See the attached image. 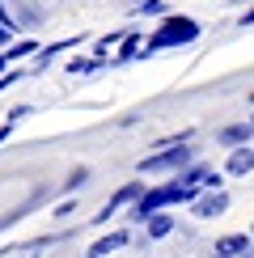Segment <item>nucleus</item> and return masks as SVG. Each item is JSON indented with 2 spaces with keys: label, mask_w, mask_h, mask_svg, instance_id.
I'll return each instance as SVG.
<instances>
[{
  "label": "nucleus",
  "mask_w": 254,
  "mask_h": 258,
  "mask_svg": "<svg viewBox=\"0 0 254 258\" xmlns=\"http://www.w3.org/2000/svg\"><path fill=\"white\" fill-rule=\"evenodd\" d=\"M199 21L195 17H186V13H165L161 17V26L148 34V51H174V47H190V42H199Z\"/></svg>",
  "instance_id": "1"
},
{
  "label": "nucleus",
  "mask_w": 254,
  "mask_h": 258,
  "mask_svg": "<svg viewBox=\"0 0 254 258\" xmlns=\"http://www.w3.org/2000/svg\"><path fill=\"white\" fill-rule=\"evenodd\" d=\"M190 161H195V153H190V140H186V144H169V148L148 153L140 161V174H182Z\"/></svg>",
  "instance_id": "2"
},
{
  "label": "nucleus",
  "mask_w": 254,
  "mask_h": 258,
  "mask_svg": "<svg viewBox=\"0 0 254 258\" xmlns=\"http://www.w3.org/2000/svg\"><path fill=\"white\" fill-rule=\"evenodd\" d=\"M140 195H144V186H140V182H127V186H119V190H114V195L98 208V216H93V220H98V224H106L110 216H119L123 208H132V203L140 199Z\"/></svg>",
  "instance_id": "3"
},
{
  "label": "nucleus",
  "mask_w": 254,
  "mask_h": 258,
  "mask_svg": "<svg viewBox=\"0 0 254 258\" xmlns=\"http://www.w3.org/2000/svg\"><path fill=\"white\" fill-rule=\"evenodd\" d=\"M190 212H195V220H216L229 212V195L225 190H199V199L190 203Z\"/></svg>",
  "instance_id": "4"
},
{
  "label": "nucleus",
  "mask_w": 254,
  "mask_h": 258,
  "mask_svg": "<svg viewBox=\"0 0 254 258\" xmlns=\"http://www.w3.org/2000/svg\"><path fill=\"white\" fill-rule=\"evenodd\" d=\"M132 245V229H110V233H102L98 241L89 245V258H106V254H119Z\"/></svg>",
  "instance_id": "5"
},
{
  "label": "nucleus",
  "mask_w": 254,
  "mask_h": 258,
  "mask_svg": "<svg viewBox=\"0 0 254 258\" xmlns=\"http://www.w3.org/2000/svg\"><path fill=\"white\" fill-rule=\"evenodd\" d=\"M153 51H148V42H144V34L140 30H127L123 34V42H119V51H114V59L119 63H132V59H148Z\"/></svg>",
  "instance_id": "6"
},
{
  "label": "nucleus",
  "mask_w": 254,
  "mask_h": 258,
  "mask_svg": "<svg viewBox=\"0 0 254 258\" xmlns=\"http://www.w3.org/2000/svg\"><path fill=\"white\" fill-rule=\"evenodd\" d=\"M225 174H233V178H246V174H254V148L250 144H237L229 153V161H225Z\"/></svg>",
  "instance_id": "7"
},
{
  "label": "nucleus",
  "mask_w": 254,
  "mask_h": 258,
  "mask_svg": "<svg viewBox=\"0 0 254 258\" xmlns=\"http://www.w3.org/2000/svg\"><path fill=\"white\" fill-rule=\"evenodd\" d=\"M246 250H250V233H229L212 245V258H241Z\"/></svg>",
  "instance_id": "8"
},
{
  "label": "nucleus",
  "mask_w": 254,
  "mask_h": 258,
  "mask_svg": "<svg viewBox=\"0 0 254 258\" xmlns=\"http://www.w3.org/2000/svg\"><path fill=\"white\" fill-rule=\"evenodd\" d=\"M216 140H220V144H225V148L250 144V140H254V123H229V127H225V132H220Z\"/></svg>",
  "instance_id": "9"
},
{
  "label": "nucleus",
  "mask_w": 254,
  "mask_h": 258,
  "mask_svg": "<svg viewBox=\"0 0 254 258\" xmlns=\"http://www.w3.org/2000/svg\"><path fill=\"white\" fill-rule=\"evenodd\" d=\"M144 233H148V241H165L169 233H174V216H169V212L148 216V220H144Z\"/></svg>",
  "instance_id": "10"
},
{
  "label": "nucleus",
  "mask_w": 254,
  "mask_h": 258,
  "mask_svg": "<svg viewBox=\"0 0 254 258\" xmlns=\"http://www.w3.org/2000/svg\"><path fill=\"white\" fill-rule=\"evenodd\" d=\"M102 63L106 59H98V55H72L68 63H64V72H72V77H93Z\"/></svg>",
  "instance_id": "11"
},
{
  "label": "nucleus",
  "mask_w": 254,
  "mask_h": 258,
  "mask_svg": "<svg viewBox=\"0 0 254 258\" xmlns=\"http://www.w3.org/2000/svg\"><path fill=\"white\" fill-rule=\"evenodd\" d=\"M9 55V63H17V59H30V55H38V38H17L13 47L5 51Z\"/></svg>",
  "instance_id": "12"
},
{
  "label": "nucleus",
  "mask_w": 254,
  "mask_h": 258,
  "mask_svg": "<svg viewBox=\"0 0 254 258\" xmlns=\"http://www.w3.org/2000/svg\"><path fill=\"white\" fill-rule=\"evenodd\" d=\"M178 178H182V182H190V186H208L212 169H208V165H195V161H190V165H186V169H182Z\"/></svg>",
  "instance_id": "13"
},
{
  "label": "nucleus",
  "mask_w": 254,
  "mask_h": 258,
  "mask_svg": "<svg viewBox=\"0 0 254 258\" xmlns=\"http://www.w3.org/2000/svg\"><path fill=\"white\" fill-rule=\"evenodd\" d=\"M136 13H140V17H165V0H140Z\"/></svg>",
  "instance_id": "14"
},
{
  "label": "nucleus",
  "mask_w": 254,
  "mask_h": 258,
  "mask_svg": "<svg viewBox=\"0 0 254 258\" xmlns=\"http://www.w3.org/2000/svg\"><path fill=\"white\" fill-rule=\"evenodd\" d=\"M13 34H17V26L0 21V51H9V47H13Z\"/></svg>",
  "instance_id": "15"
},
{
  "label": "nucleus",
  "mask_w": 254,
  "mask_h": 258,
  "mask_svg": "<svg viewBox=\"0 0 254 258\" xmlns=\"http://www.w3.org/2000/svg\"><path fill=\"white\" fill-rule=\"evenodd\" d=\"M77 208H81V199H64L59 208H55V220H68V216H72Z\"/></svg>",
  "instance_id": "16"
},
{
  "label": "nucleus",
  "mask_w": 254,
  "mask_h": 258,
  "mask_svg": "<svg viewBox=\"0 0 254 258\" xmlns=\"http://www.w3.org/2000/svg\"><path fill=\"white\" fill-rule=\"evenodd\" d=\"M85 182H89V169H72V174H68V190L85 186Z\"/></svg>",
  "instance_id": "17"
},
{
  "label": "nucleus",
  "mask_w": 254,
  "mask_h": 258,
  "mask_svg": "<svg viewBox=\"0 0 254 258\" xmlns=\"http://www.w3.org/2000/svg\"><path fill=\"white\" fill-rule=\"evenodd\" d=\"M17 81H21V72H13V68H9V72H5V77H0V93H5V89H9V85H17Z\"/></svg>",
  "instance_id": "18"
},
{
  "label": "nucleus",
  "mask_w": 254,
  "mask_h": 258,
  "mask_svg": "<svg viewBox=\"0 0 254 258\" xmlns=\"http://www.w3.org/2000/svg\"><path fill=\"white\" fill-rule=\"evenodd\" d=\"M13 127H17V123H9V119H5V123H0V144H5V140H9V136H13Z\"/></svg>",
  "instance_id": "19"
},
{
  "label": "nucleus",
  "mask_w": 254,
  "mask_h": 258,
  "mask_svg": "<svg viewBox=\"0 0 254 258\" xmlns=\"http://www.w3.org/2000/svg\"><path fill=\"white\" fill-rule=\"evenodd\" d=\"M241 26H254V9H246V13H241Z\"/></svg>",
  "instance_id": "20"
},
{
  "label": "nucleus",
  "mask_w": 254,
  "mask_h": 258,
  "mask_svg": "<svg viewBox=\"0 0 254 258\" xmlns=\"http://www.w3.org/2000/svg\"><path fill=\"white\" fill-rule=\"evenodd\" d=\"M5 72H9V55H5V51H0V77H5Z\"/></svg>",
  "instance_id": "21"
},
{
  "label": "nucleus",
  "mask_w": 254,
  "mask_h": 258,
  "mask_svg": "<svg viewBox=\"0 0 254 258\" xmlns=\"http://www.w3.org/2000/svg\"><path fill=\"white\" fill-rule=\"evenodd\" d=\"M241 258H254V254H250V250H246V254H241Z\"/></svg>",
  "instance_id": "22"
},
{
  "label": "nucleus",
  "mask_w": 254,
  "mask_h": 258,
  "mask_svg": "<svg viewBox=\"0 0 254 258\" xmlns=\"http://www.w3.org/2000/svg\"><path fill=\"white\" fill-rule=\"evenodd\" d=\"M250 102H254V93H250Z\"/></svg>",
  "instance_id": "23"
},
{
  "label": "nucleus",
  "mask_w": 254,
  "mask_h": 258,
  "mask_svg": "<svg viewBox=\"0 0 254 258\" xmlns=\"http://www.w3.org/2000/svg\"><path fill=\"white\" fill-rule=\"evenodd\" d=\"M250 233H254V229H250Z\"/></svg>",
  "instance_id": "24"
}]
</instances>
